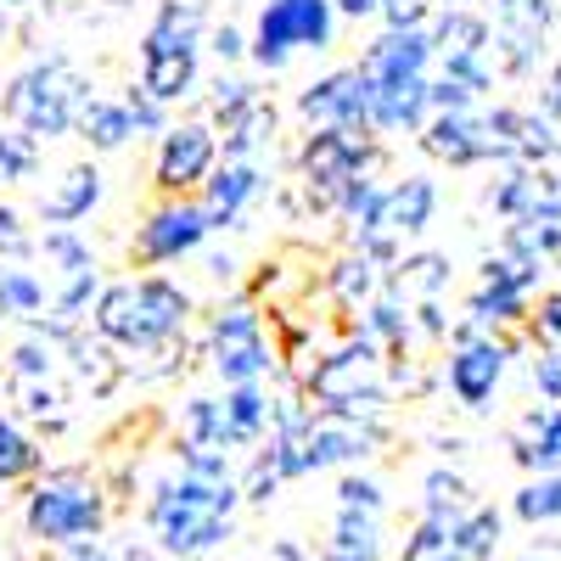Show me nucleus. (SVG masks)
<instances>
[{"label": "nucleus", "instance_id": "nucleus-38", "mask_svg": "<svg viewBox=\"0 0 561 561\" xmlns=\"http://www.w3.org/2000/svg\"><path fill=\"white\" fill-rule=\"evenodd\" d=\"M337 505H354V511H388V489L370 478V472H343L337 478Z\"/></svg>", "mask_w": 561, "mask_h": 561}, {"label": "nucleus", "instance_id": "nucleus-5", "mask_svg": "<svg viewBox=\"0 0 561 561\" xmlns=\"http://www.w3.org/2000/svg\"><path fill=\"white\" fill-rule=\"evenodd\" d=\"M107 517H113L107 483L79 472V466H62V472L34 478L28 494H23V539H34L45 550H62V545L107 534Z\"/></svg>", "mask_w": 561, "mask_h": 561}, {"label": "nucleus", "instance_id": "nucleus-21", "mask_svg": "<svg viewBox=\"0 0 561 561\" xmlns=\"http://www.w3.org/2000/svg\"><path fill=\"white\" fill-rule=\"evenodd\" d=\"M298 118L309 129H354V135H377V124H370V79L359 62L348 68H332L320 73L298 90Z\"/></svg>", "mask_w": 561, "mask_h": 561}, {"label": "nucleus", "instance_id": "nucleus-50", "mask_svg": "<svg viewBox=\"0 0 561 561\" xmlns=\"http://www.w3.org/2000/svg\"><path fill=\"white\" fill-rule=\"evenodd\" d=\"M7 7H12V12H28V7H39V0H7Z\"/></svg>", "mask_w": 561, "mask_h": 561}, {"label": "nucleus", "instance_id": "nucleus-12", "mask_svg": "<svg viewBox=\"0 0 561 561\" xmlns=\"http://www.w3.org/2000/svg\"><path fill=\"white\" fill-rule=\"evenodd\" d=\"M208 365L225 388H242V382H270L280 370V354L264 332V314L248 298H230L214 309L208 320Z\"/></svg>", "mask_w": 561, "mask_h": 561}, {"label": "nucleus", "instance_id": "nucleus-15", "mask_svg": "<svg viewBox=\"0 0 561 561\" xmlns=\"http://www.w3.org/2000/svg\"><path fill=\"white\" fill-rule=\"evenodd\" d=\"M539 280H545L539 264H528V259L500 248V253L483 259V275H478L472 298H466L460 320H472L478 332H517V325H528V314H534Z\"/></svg>", "mask_w": 561, "mask_h": 561}, {"label": "nucleus", "instance_id": "nucleus-22", "mask_svg": "<svg viewBox=\"0 0 561 561\" xmlns=\"http://www.w3.org/2000/svg\"><path fill=\"white\" fill-rule=\"evenodd\" d=\"M449 280H455L449 253H404V259L388 270V287L410 304L415 332H421V337H433V343H444V337H449V314H444Z\"/></svg>", "mask_w": 561, "mask_h": 561}, {"label": "nucleus", "instance_id": "nucleus-45", "mask_svg": "<svg viewBox=\"0 0 561 561\" xmlns=\"http://www.w3.org/2000/svg\"><path fill=\"white\" fill-rule=\"evenodd\" d=\"M539 107H545V113L561 124V62L550 68V79H545V90H539Z\"/></svg>", "mask_w": 561, "mask_h": 561}, {"label": "nucleus", "instance_id": "nucleus-27", "mask_svg": "<svg viewBox=\"0 0 561 561\" xmlns=\"http://www.w3.org/2000/svg\"><path fill=\"white\" fill-rule=\"evenodd\" d=\"M320 561H388V511L337 505L320 539Z\"/></svg>", "mask_w": 561, "mask_h": 561}, {"label": "nucleus", "instance_id": "nucleus-14", "mask_svg": "<svg viewBox=\"0 0 561 561\" xmlns=\"http://www.w3.org/2000/svg\"><path fill=\"white\" fill-rule=\"evenodd\" d=\"M511 354H517V337H505V332H478L472 320H460L455 332H449V359H444V382L455 393L460 410H494V393L505 382V370H511Z\"/></svg>", "mask_w": 561, "mask_h": 561}, {"label": "nucleus", "instance_id": "nucleus-40", "mask_svg": "<svg viewBox=\"0 0 561 561\" xmlns=\"http://www.w3.org/2000/svg\"><path fill=\"white\" fill-rule=\"evenodd\" d=\"M39 237H28V225L12 203H0V259H34Z\"/></svg>", "mask_w": 561, "mask_h": 561}, {"label": "nucleus", "instance_id": "nucleus-33", "mask_svg": "<svg viewBox=\"0 0 561 561\" xmlns=\"http://www.w3.org/2000/svg\"><path fill=\"white\" fill-rule=\"evenodd\" d=\"M135 135H140V118H135L129 96H124V102L96 96V102L84 107V118H79V140H84L90 152H124Z\"/></svg>", "mask_w": 561, "mask_h": 561}, {"label": "nucleus", "instance_id": "nucleus-31", "mask_svg": "<svg viewBox=\"0 0 561 561\" xmlns=\"http://www.w3.org/2000/svg\"><path fill=\"white\" fill-rule=\"evenodd\" d=\"M325 287H332L337 309L359 314L370 298H377V293L388 287V264H382V259H370V253H359V248H348L332 270H325Z\"/></svg>", "mask_w": 561, "mask_h": 561}, {"label": "nucleus", "instance_id": "nucleus-37", "mask_svg": "<svg viewBox=\"0 0 561 561\" xmlns=\"http://www.w3.org/2000/svg\"><path fill=\"white\" fill-rule=\"evenodd\" d=\"M39 147H45V140H34V135L18 129V124L0 129V185H23V180L39 169Z\"/></svg>", "mask_w": 561, "mask_h": 561}, {"label": "nucleus", "instance_id": "nucleus-1", "mask_svg": "<svg viewBox=\"0 0 561 561\" xmlns=\"http://www.w3.org/2000/svg\"><path fill=\"white\" fill-rule=\"evenodd\" d=\"M248 505L242 478H203L174 466L147 489V534L174 561H203L237 534V511Z\"/></svg>", "mask_w": 561, "mask_h": 561}, {"label": "nucleus", "instance_id": "nucleus-46", "mask_svg": "<svg viewBox=\"0 0 561 561\" xmlns=\"http://www.w3.org/2000/svg\"><path fill=\"white\" fill-rule=\"evenodd\" d=\"M113 561H174L158 545H113Z\"/></svg>", "mask_w": 561, "mask_h": 561}, {"label": "nucleus", "instance_id": "nucleus-16", "mask_svg": "<svg viewBox=\"0 0 561 561\" xmlns=\"http://www.w3.org/2000/svg\"><path fill=\"white\" fill-rule=\"evenodd\" d=\"M208 90H214L208 118H214V129L225 140V158H270V147H275V102L253 79H237L225 68H219V79Z\"/></svg>", "mask_w": 561, "mask_h": 561}, {"label": "nucleus", "instance_id": "nucleus-3", "mask_svg": "<svg viewBox=\"0 0 561 561\" xmlns=\"http://www.w3.org/2000/svg\"><path fill=\"white\" fill-rule=\"evenodd\" d=\"M304 393H309V404H320V410H348V415H382V421H388V410H393V399H399L393 354L354 325L337 348H325V354L304 370Z\"/></svg>", "mask_w": 561, "mask_h": 561}, {"label": "nucleus", "instance_id": "nucleus-43", "mask_svg": "<svg viewBox=\"0 0 561 561\" xmlns=\"http://www.w3.org/2000/svg\"><path fill=\"white\" fill-rule=\"evenodd\" d=\"M208 51L219 57V68H230V62H242V57H253V34H242V28H230V23H219V28L208 34Z\"/></svg>", "mask_w": 561, "mask_h": 561}, {"label": "nucleus", "instance_id": "nucleus-9", "mask_svg": "<svg viewBox=\"0 0 561 561\" xmlns=\"http://www.w3.org/2000/svg\"><path fill=\"white\" fill-rule=\"evenodd\" d=\"M438 214V185L427 174H404V180H388L382 197L370 203V214L348 230V248L382 259L388 270L404 259V242L427 237V225Z\"/></svg>", "mask_w": 561, "mask_h": 561}, {"label": "nucleus", "instance_id": "nucleus-52", "mask_svg": "<svg viewBox=\"0 0 561 561\" xmlns=\"http://www.w3.org/2000/svg\"><path fill=\"white\" fill-rule=\"evenodd\" d=\"M0 34H7V12H0Z\"/></svg>", "mask_w": 561, "mask_h": 561}, {"label": "nucleus", "instance_id": "nucleus-28", "mask_svg": "<svg viewBox=\"0 0 561 561\" xmlns=\"http://www.w3.org/2000/svg\"><path fill=\"white\" fill-rule=\"evenodd\" d=\"M96 203H102V169L96 163H68V169H57V180L39 192V219L45 225H79V219H90L96 214Z\"/></svg>", "mask_w": 561, "mask_h": 561}, {"label": "nucleus", "instance_id": "nucleus-29", "mask_svg": "<svg viewBox=\"0 0 561 561\" xmlns=\"http://www.w3.org/2000/svg\"><path fill=\"white\" fill-rule=\"evenodd\" d=\"M511 460H517L528 478L561 472V404H545V410L523 415L517 438H511Z\"/></svg>", "mask_w": 561, "mask_h": 561}, {"label": "nucleus", "instance_id": "nucleus-19", "mask_svg": "<svg viewBox=\"0 0 561 561\" xmlns=\"http://www.w3.org/2000/svg\"><path fill=\"white\" fill-rule=\"evenodd\" d=\"M556 18L561 0H494V62L505 79H528L545 62Z\"/></svg>", "mask_w": 561, "mask_h": 561}, {"label": "nucleus", "instance_id": "nucleus-44", "mask_svg": "<svg viewBox=\"0 0 561 561\" xmlns=\"http://www.w3.org/2000/svg\"><path fill=\"white\" fill-rule=\"evenodd\" d=\"M51 561H113V545L96 534V539H79V545H62V550H51Z\"/></svg>", "mask_w": 561, "mask_h": 561}, {"label": "nucleus", "instance_id": "nucleus-24", "mask_svg": "<svg viewBox=\"0 0 561 561\" xmlns=\"http://www.w3.org/2000/svg\"><path fill=\"white\" fill-rule=\"evenodd\" d=\"M494 163H561V124L545 107H489Z\"/></svg>", "mask_w": 561, "mask_h": 561}, {"label": "nucleus", "instance_id": "nucleus-8", "mask_svg": "<svg viewBox=\"0 0 561 561\" xmlns=\"http://www.w3.org/2000/svg\"><path fill=\"white\" fill-rule=\"evenodd\" d=\"M382 174V147L377 135H354V129H309L298 147V197L309 214H332L359 180Z\"/></svg>", "mask_w": 561, "mask_h": 561}, {"label": "nucleus", "instance_id": "nucleus-48", "mask_svg": "<svg viewBox=\"0 0 561 561\" xmlns=\"http://www.w3.org/2000/svg\"><path fill=\"white\" fill-rule=\"evenodd\" d=\"M337 12L359 23V18H377V12H382V0H337Z\"/></svg>", "mask_w": 561, "mask_h": 561}, {"label": "nucleus", "instance_id": "nucleus-32", "mask_svg": "<svg viewBox=\"0 0 561 561\" xmlns=\"http://www.w3.org/2000/svg\"><path fill=\"white\" fill-rule=\"evenodd\" d=\"M180 438L185 444H203V449H237V427H230V410H225V393H192L180 410Z\"/></svg>", "mask_w": 561, "mask_h": 561}, {"label": "nucleus", "instance_id": "nucleus-56", "mask_svg": "<svg viewBox=\"0 0 561 561\" xmlns=\"http://www.w3.org/2000/svg\"><path fill=\"white\" fill-rule=\"evenodd\" d=\"M28 561H34V556H28Z\"/></svg>", "mask_w": 561, "mask_h": 561}, {"label": "nucleus", "instance_id": "nucleus-42", "mask_svg": "<svg viewBox=\"0 0 561 561\" xmlns=\"http://www.w3.org/2000/svg\"><path fill=\"white\" fill-rule=\"evenodd\" d=\"M433 0H382V28H427L433 23Z\"/></svg>", "mask_w": 561, "mask_h": 561}, {"label": "nucleus", "instance_id": "nucleus-6", "mask_svg": "<svg viewBox=\"0 0 561 561\" xmlns=\"http://www.w3.org/2000/svg\"><path fill=\"white\" fill-rule=\"evenodd\" d=\"M203 45H208L203 0H163L147 34H140V84L169 107L185 102L203 79Z\"/></svg>", "mask_w": 561, "mask_h": 561}, {"label": "nucleus", "instance_id": "nucleus-41", "mask_svg": "<svg viewBox=\"0 0 561 561\" xmlns=\"http://www.w3.org/2000/svg\"><path fill=\"white\" fill-rule=\"evenodd\" d=\"M528 337H534V348H539V343H561V293H539V298H534Z\"/></svg>", "mask_w": 561, "mask_h": 561}, {"label": "nucleus", "instance_id": "nucleus-36", "mask_svg": "<svg viewBox=\"0 0 561 561\" xmlns=\"http://www.w3.org/2000/svg\"><path fill=\"white\" fill-rule=\"evenodd\" d=\"M511 517L528 523V528H550V523H561V472H539V478H528L517 494H511Z\"/></svg>", "mask_w": 561, "mask_h": 561}, {"label": "nucleus", "instance_id": "nucleus-30", "mask_svg": "<svg viewBox=\"0 0 561 561\" xmlns=\"http://www.w3.org/2000/svg\"><path fill=\"white\" fill-rule=\"evenodd\" d=\"M45 309H51V287H45V275L28 270V259H0V325H7V320L39 325Z\"/></svg>", "mask_w": 561, "mask_h": 561}, {"label": "nucleus", "instance_id": "nucleus-26", "mask_svg": "<svg viewBox=\"0 0 561 561\" xmlns=\"http://www.w3.org/2000/svg\"><path fill=\"white\" fill-rule=\"evenodd\" d=\"M427 118H433V73L370 79V124H377V135H421Z\"/></svg>", "mask_w": 561, "mask_h": 561}, {"label": "nucleus", "instance_id": "nucleus-10", "mask_svg": "<svg viewBox=\"0 0 561 561\" xmlns=\"http://www.w3.org/2000/svg\"><path fill=\"white\" fill-rule=\"evenodd\" d=\"M39 259H45V287H51V309H45V332H79V325H90V309H96L102 298V270H96V253H90L73 225H51L39 237Z\"/></svg>", "mask_w": 561, "mask_h": 561}, {"label": "nucleus", "instance_id": "nucleus-35", "mask_svg": "<svg viewBox=\"0 0 561 561\" xmlns=\"http://www.w3.org/2000/svg\"><path fill=\"white\" fill-rule=\"evenodd\" d=\"M472 505H478V494H472V483H466L455 466H433V472H421V517H427V523H460Z\"/></svg>", "mask_w": 561, "mask_h": 561}, {"label": "nucleus", "instance_id": "nucleus-39", "mask_svg": "<svg viewBox=\"0 0 561 561\" xmlns=\"http://www.w3.org/2000/svg\"><path fill=\"white\" fill-rule=\"evenodd\" d=\"M528 377H534V393H539L545 404H561V343H539V348H534Z\"/></svg>", "mask_w": 561, "mask_h": 561}, {"label": "nucleus", "instance_id": "nucleus-2", "mask_svg": "<svg viewBox=\"0 0 561 561\" xmlns=\"http://www.w3.org/2000/svg\"><path fill=\"white\" fill-rule=\"evenodd\" d=\"M185 325H192V293L169 275L107 280L90 309V332L107 337L118 354H169Z\"/></svg>", "mask_w": 561, "mask_h": 561}, {"label": "nucleus", "instance_id": "nucleus-34", "mask_svg": "<svg viewBox=\"0 0 561 561\" xmlns=\"http://www.w3.org/2000/svg\"><path fill=\"white\" fill-rule=\"evenodd\" d=\"M45 472V444L23 427L18 415L0 410V489H18V483H34Z\"/></svg>", "mask_w": 561, "mask_h": 561}, {"label": "nucleus", "instance_id": "nucleus-47", "mask_svg": "<svg viewBox=\"0 0 561 561\" xmlns=\"http://www.w3.org/2000/svg\"><path fill=\"white\" fill-rule=\"evenodd\" d=\"M270 561H314V556H309L298 539H275V545H270Z\"/></svg>", "mask_w": 561, "mask_h": 561}, {"label": "nucleus", "instance_id": "nucleus-53", "mask_svg": "<svg viewBox=\"0 0 561 561\" xmlns=\"http://www.w3.org/2000/svg\"><path fill=\"white\" fill-rule=\"evenodd\" d=\"M0 12H12V7H7V0H0Z\"/></svg>", "mask_w": 561, "mask_h": 561}, {"label": "nucleus", "instance_id": "nucleus-51", "mask_svg": "<svg viewBox=\"0 0 561 561\" xmlns=\"http://www.w3.org/2000/svg\"><path fill=\"white\" fill-rule=\"evenodd\" d=\"M433 7H466V0H433Z\"/></svg>", "mask_w": 561, "mask_h": 561}, {"label": "nucleus", "instance_id": "nucleus-11", "mask_svg": "<svg viewBox=\"0 0 561 561\" xmlns=\"http://www.w3.org/2000/svg\"><path fill=\"white\" fill-rule=\"evenodd\" d=\"M337 18V0H264L253 18V68L280 73L298 51H332Z\"/></svg>", "mask_w": 561, "mask_h": 561}, {"label": "nucleus", "instance_id": "nucleus-7", "mask_svg": "<svg viewBox=\"0 0 561 561\" xmlns=\"http://www.w3.org/2000/svg\"><path fill=\"white\" fill-rule=\"evenodd\" d=\"M0 388L18 404V415L39 421V427H62L68 404H73V365L57 332L45 325H23V337L7 348V370H0Z\"/></svg>", "mask_w": 561, "mask_h": 561}, {"label": "nucleus", "instance_id": "nucleus-20", "mask_svg": "<svg viewBox=\"0 0 561 561\" xmlns=\"http://www.w3.org/2000/svg\"><path fill=\"white\" fill-rule=\"evenodd\" d=\"M214 237V219L203 197H163L147 219L135 225V259L140 264H180Z\"/></svg>", "mask_w": 561, "mask_h": 561}, {"label": "nucleus", "instance_id": "nucleus-25", "mask_svg": "<svg viewBox=\"0 0 561 561\" xmlns=\"http://www.w3.org/2000/svg\"><path fill=\"white\" fill-rule=\"evenodd\" d=\"M270 192V158H219L214 180L203 185V203H208V219L214 230H230V225H242L248 208Z\"/></svg>", "mask_w": 561, "mask_h": 561}, {"label": "nucleus", "instance_id": "nucleus-55", "mask_svg": "<svg viewBox=\"0 0 561 561\" xmlns=\"http://www.w3.org/2000/svg\"><path fill=\"white\" fill-rule=\"evenodd\" d=\"M0 561H7V556H0Z\"/></svg>", "mask_w": 561, "mask_h": 561}, {"label": "nucleus", "instance_id": "nucleus-18", "mask_svg": "<svg viewBox=\"0 0 561 561\" xmlns=\"http://www.w3.org/2000/svg\"><path fill=\"white\" fill-rule=\"evenodd\" d=\"M505 539V517L494 505H472L460 523H427L415 517V528L404 534L393 561H494Z\"/></svg>", "mask_w": 561, "mask_h": 561}, {"label": "nucleus", "instance_id": "nucleus-54", "mask_svg": "<svg viewBox=\"0 0 561 561\" xmlns=\"http://www.w3.org/2000/svg\"><path fill=\"white\" fill-rule=\"evenodd\" d=\"M0 90H7V84H0Z\"/></svg>", "mask_w": 561, "mask_h": 561}, {"label": "nucleus", "instance_id": "nucleus-49", "mask_svg": "<svg viewBox=\"0 0 561 561\" xmlns=\"http://www.w3.org/2000/svg\"><path fill=\"white\" fill-rule=\"evenodd\" d=\"M511 561H561V550L556 545H534V550H517Z\"/></svg>", "mask_w": 561, "mask_h": 561}, {"label": "nucleus", "instance_id": "nucleus-4", "mask_svg": "<svg viewBox=\"0 0 561 561\" xmlns=\"http://www.w3.org/2000/svg\"><path fill=\"white\" fill-rule=\"evenodd\" d=\"M96 102L90 96V79L79 62L68 57H34L23 62L7 90H0V113H7V124L28 129L34 140H62V135H79V118L84 107Z\"/></svg>", "mask_w": 561, "mask_h": 561}, {"label": "nucleus", "instance_id": "nucleus-23", "mask_svg": "<svg viewBox=\"0 0 561 561\" xmlns=\"http://www.w3.org/2000/svg\"><path fill=\"white\" fill-rule=\"evenodd\" d=\"M421 152L449 169H478L494 163V140H489V102L483 107H438L421 124Z\"/></svg>", "mask_w": 561, "mask_h": 561}, {"label": "nucleus", "instance_id": "nucleus-17", "mask_svg": "<svg viewBox=\"0 0 561 561\" xmlns=\"http://www.w3.org/2000/svg\"><path fill=\"white\" fill-rule=\"evenodd\" d=\"M225 158V140L214 129V118H180L158 135V158H152V185L163 197H197L214 180Z\"/></svg>", "mask_w": 561, "mask_h": 561}, {"label": "nucleus", "instance_id": "nucleus-13", "mask_svg": "<svg viewBox=\"0 0 561 561\" xmlns=\"http://www.w3.org/2000/svg\"><path fill=\"white\" fill-rule=\"evenodd\" d=\"M298 449L309 478L314 472H354L388 449V421L382 415H348V410H309L298 427Z\"/></svg>", "mask_w": 561, "mask_h": 561}]
</instances>
